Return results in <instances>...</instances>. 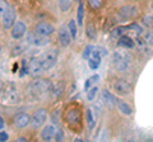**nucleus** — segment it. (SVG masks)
Listing matches in <instances>:
<instances>
[{"label": "nucleus", "mask_w": 153, "mask_h": 142, "mask_svg": "<svg viewBox=\"0 0 153 142\" xmlns=\"http://www.w3.org/2000/svg\"><path fill=\"white\" fill-rule=\"evenodd\" d=\"M52 91V85L49 80L45 79H37L28 86V93L32 98H44L49 93Z\"/></svg>", "instance_id": "obj_1"}, {"label": "nucleus", "mask_w": 153, "mask_h": 142, "mask_svg": "<svg viewBox=\"0 0 153 142\" xmlns=\"http://www.w3.org/2000/svg\"><path fill=\"white\" fill-rule=\"evenodd\" d=\"M1 100L5 104H18L21 102V95L17 90V88L13 84H7L5 88L3 85L1 89Z\"/></svg>", "instance_id": "obj_2"}, {"label": "nucleus", "mask_w": 153, "mask_h": 142, "mask_svg": "<svg viewBox=\"0 0 153 142\" xmlns=\"http://www.w3.org/2000/svg\"><path fill=\"white\" fill-rule=\"evenodd\" d=\"M57 57H59V52H57V50H55V48L47 50L46 52H44V53L40 56V61L42 64L44 70L49 71L54 67L57 62Z\"/></svg>", "instance_id": "obj_3"}, {"label": "nucleus", "mask_w": 153, "mask_h": 142, "mask_svg": "<svg viewBox=\"0 0 153 142\" xmlns=\"http://www.w3.org/2000/svg\"><path fill=\"white\" fill-rule=\"evenodd\" d=\"M46 119H47V111L44 109V108H40L31 117V127L33 130L41 128V127L45 126Z\"/></svg>", "instance_id": "obj_4"}, {"label": "nucleus", "mask_w": 153, "mask_h": 142, "mask_svg": "<svg viewBox=\"0 0 153 142\" xmlns=\"http://www.w3.org/2000/svg\"><path fill=\"white\" fill-rule=\"evenodd\" d=\"M27 43H30L32 46H36V47H44L47 46L50 43V40H49V36H42L37 32H31L28 33L27 36Z\"/></svg>", "instance_id": "obj_5"}, {"label": "nucleus", "mask_w": 153, "mask_h": 142, "mask_svg": "<svg viewBox=\"0 0 153 142\" xmlns=\"http://www.w3.org/2000/svg\"><path fill=\"white\" fill-rule=\"evenodd\" d=\"M17 19V13L13 7H9L4 13H1V22L4 29H12L13 26L16 24Z\"/></svg>", "instance_id": "obj_6"}, {"label": "nucleus", "mask_w": 153, "mask_h": 142, "mask_svg": "<svg viewBox=\"0 0 153 142\" xmlns=\"http://www.w3.org/2000/svg\"><path fill=\"white\" fill-rule=\"evenodd\" d=\"M114 89L120 95H129L133 91V85L124 79H117L114 84Z\"/></svg>", "instance_id": "obj_7"}, {"label": "nucleus", "mask_w": 153, "mask_h": 142, "mask_svg": "<svg viewBox=\"0 0 153 142\" xmlns=\"http://www.w3.org/2000/svg\"><path fill=\"white\" fill-rule=\"evenodd\" d=\"M13 124L17 127V128L19 130H23V128H26L27 126H30L31 124V117L30 114H27V113H18V114L14 116L13 118Z\"/></svg>", "instance_id": "obj_8"}, {"label": "nucleus", "mask_w": 153, "mask_h": 142, "mask_svg": "<svg viewBox=\"0 0 153 142\" xmlns=\"http://www.w3.org/2000/svg\"><path fill=\"white\" fill-rule=\"evenodd\" d=\"M57 37H59V42L63 47H68L70 45V42L73 41V37H71V33L69 31L68 27L61 26L57 31Z\"/></svg>", "instance_id": "obj_9"}, {"label": "nucleus", "mask_w": 153, "mask_h": 142, "mask_svg": "<svg viewBox=\"0 0 153 142\" xmlns=\"http://www.w3.org/2000/svg\"><path fill=\"white\" fill-rule=\"evenodd\" d=\"M112 65L117 71H125L128 69V61L120 52H114L112 53Z\"/></svg>", "instance_id": "obj_10"}, {"label": "nucleus", "mask_w": 153, "mask_h": 142, "mask_svg": "<svg viewBox=\"0 0 153 142\" xmlns=\"http://www.w3.org/2000/svg\"><path fill=\"white\" fill-rule=\"evenodd\" d=\"M26 33H27V26L23 22H16V24L10 29V36L13 40H21Z\"/></svg>", "instance_id": "obj_11"}, {"label": "nucleus", "mask_w": 153, "mask_h": 142, "mask_svg": "<svg viewBox=\"0 0 153 142\" xmlns=\"http://www.w3.org/2000/svg\"><path fill=\"white\" fill-rule=\"evenodd\" d=\"M35 32L42 36H51L55 32V27L49 22H40L35 26Z\"/></svg>", "instance_id": "obj_12"}, {"label": "nucleus", "mask_w": 153, "mask_h": 142, "mask_svg": "<svg viewBox=\"0 0 153 142\" xmlns=\"http://www.w3.org/2000/svg\"><path fill=\"white\" fill-rule=\"evenodd\" d=\"M28 69H30V74L32 76H38L44 72V67H42V64L40 61V57H33L30 60V64H28Z\"/></svg>", "instance_id": "obj_13"}, {"label": "nucleus", "mask_w": 153, "mask_h": 142, "mask_svg": "<svg viewBox=\"0 0 153 142\" xmlns=\"http://www.w3.org/2000/svg\"><path fill=\"white\" fill-rule=\"evenodd\" d=\"M101 61H102V56H101V52L98 50H93V52L91 53V56L88 57L87 62L91 70H97L101 65Z\"/></svg>", "instance_id": "obj_14"}, {"label": "nucleus", "mask_w": 153, "mask_h": 142, "mask_svg": "<svg viewBox=\"0 0 153 142\" xmlns=\"http://www.w3.org/2000/svg\"><path fill=\"white\" fill-rule=\"evenodd\" d=\"M55 135H56L55 127L50 126V124H46V126L42 127L40 137H41L42 141H52V140H55Z\"/></svg>", "instance_id": "obj_15"}, {"label": "nucleus", "mask_w": 153, "mask_h": 142, "mask_svg": "<svg viewBox=\"0 0 153 142\" xmlns=\"http://www.w3.org/2000/svg\"><path fill=\"white\" fill-rule=\"evenodd\" d=\"M101 97H102V102L105 103V105H106L107 108H114V107L117 105L116 98H115L108 90H106V89H105V90H102Z\"/></svg>", "instance_id": "obj_16"}, {"label": "nucleus", "mask_w": 153, "mask_h": 142, "mask_svg": "<svg viewBox=\"0 0 153 142\" xmlns=\"http://www.w3.org/2000/svg\"><path fill=\"white\" fill-rule=\"evenodd\" d=\"M117 109L120 111L121 114L124 116H131L133 114V108L129 105V104L126 102H124V100H119L117 99Z\"/></svg>", "instance_id": "obj_17"}, {"label": "nucleus", "mask_w": 153, "mask_h": 142, "mask_svg": "<svg viewBox=\"0 0 153 142\" xmlns=\"http://www.w3.org/2000/svg\"><path fill=\"white\" fill-rule=\"evenodd\" d=\"M119 13H120V15L124 19H129V18H133L137 14V9L134 7L128 5V7H123L120 10H119Z\"/></svg>", "instance_id": "obj_18"}, {"label": "nucleus", "mask_w": 153, "mask_h": 142, "mask_svg": "<svg viewBox=\"0 0 153 142\" xmlns=\"http://www.w3.org/2000/svg\"><path fill=\"white\" fill-rule=\"evenodd\" d=\"M117 46L124 47V48H133L134 47V41L130 38V37L124 34L117 40Z\"/></svg>", "instance_id": "obj_19"}, {"label": "nucleus", "mask_w": 153, "mask_h": 142, "mask_svg": "<svg viewBox=\"0 0 153 142\" xmlns=\"http://www.w3.org/2000/svg\"><path fill=\"white\" fill-rule=\"evenodd\" d=\"M129 29V26L128 27H116V28H114V29L111 31V33H110V36H111V38L112 40H119L121 36L125 34V32Z\"/></svg>", "instance_id": "obj_20"}, {"label": "nucleus", "mask_w": 153, "mask_h": 142, "mask_svg": "<svg viewBox=\"0 0 153 142\" xmlns=\"http://www.w3.org/2000/svg\"><path fill=\"white\" fill-rule=\"evenodd\" d=\"M83 19H84V3L79 1L78 9H76V23H78V26H83Z\"/></svg>", "instance_id": "obj_21"}, {"label": "nucleus", "mask_w": 153, "mask_h": 142, "mask_svg": "<svg viewBox=\"0 0 153 142\" xmlns=\"http://www.w3.org/2000/svg\"><path fill=\"white\" fill-rule=\"evenodd\" d=\"M85 36L89 40H96V37H97V31H96V28L92 23H88L87 27H85Z\"/></svg>", "instance_id": "obj_22"}, {"label": "nucleus", "mask_w": 153, "mask_h": 142, "mask_svg": "<svg viewBox=\"0 0 153 142\" xmlns=\"http://www.w3.org/2000/svg\"><path fill=\"white\" fill-rule=\"evenodd\" d=\"M87 124H88L89 131H93V130H94L96 119H94V117H93L92 109H87Z\"/></svg>", "instance_id": "obj_23"}, {"label": "nucleus", "mask_w": 153, "mask_h": 142, "mask_svg": "<svg viewBox=\"0 0 153 142\" xmlns=\"http://www.w3.org/2000/svg\"><path fill=\"white\" fill-rule=\"evenodd\" d=\"M57 5H59V9L63 13H66L70 9L71 5V0H57Z\"/></svg>", "instance_id": "obj_24"}, {"label": "nucleus", "mask_w": 153, "mask_h": 142, "mask_svg": "<svg viewBox=\"0 0 153 142\" xmlns=\"http://www.w3.org/2000/svg\"><path fill=\"white\" fill-rule=\"evenodd\" d=\"M85 93H87V100H88V102H92V100H94L96 95H97L98 88H97V86H92V88H89Z\"/></svg>", "instance_id": "obj_25"}, {"label": "nucleus", "mask_w": 153, "mask_h": 142, "mask_svg": "<svg viewBox=\"0 0 153 142\" xmlns=\"http://www.w3.org/2000/svg\"><path fill=\"white\" fill-rule=\"evenodd\" d=\"M88 4L92 9L98 10V9H101V7L103 5V0H88Z\"/></svg>", "instance_id": "obj_26"}, {"label": "nucleus", "mask_w": 153, "mask_h": 142, "mask_svg": "<svg viewBox=\"0 0 153 142\" xmlns=\"http://www.w3.org/2000/svg\"><path fill=\"white\" fill-rule=\"evenodd\" d=\"M68 28H69V31L71 33V37H73V40L76 38V23L74 19H71L69 23H68Z\"/></svg>", "instance_id": "obj_27"}, {"label": "nucleus", "mask_w": 153, "mask_h": 142, "mask_svg": "<svg viewBox=\"0 0 153 142\" xmlns=\"http://www.w3.org/2000/svg\"><path fill=\"white\" fill-rule=\"evenodd\" d=\"M96 80H98V75H93V76H91V78H88L87 80H85V83H84V90L85 91H87L88 89L91 88L92 83H94Z\"/></svg>", "instance_id": "obj_28"}, {"label": "nucleus", "mask_w": 153, "mask_h": 142, "mask_svg": "<svg viewBox=\"0 0 153 142\" xmlns=\"http://www.w3.org/2000/svg\"><path fill=\"white\" fill-rule=\"evenodd\" d=\"M92 52H93V46H92V45L85 46V48H84V51H83V59H84L85 61H87Z\"/></svg>", "instance_id": "obj_29"}, {"label": "nucleus", "mask_w": 153, "mask_h": 142, "mask_svg": "<svg viewBox=\"0 0 153 142\" xmlns=\"http://www.w3.org/2000/svg\"><path fill=\"white\" fill-rule=\"evenodd\" d=\"M144 41H146V43L148 46H152L153 47V31H149L144 36Z\"/></svg>", "instance_id": "obj_30"}, {"label": "nucleus", "mask_w": 153, "mask_h": 142, "mask_svg": "<svg viewBox=\"0 0 153 142\" xmlns=\"http://www.w3.org/2000/svg\"><path fill=\"white\" fill-rule=\"evenodd\" d=\"M23 48H25V46H21V45L16 46L13 48V51H12V56H19L21 53H23V52H25V50H23Z\"/></svg>", "instance_id": "obj_31"}, {"label": "nucleus", "mask_w": 153, "mask_h": 142, "mask_svg": "<svg viewBox=\"0 0 153 142\" xmlns=\"http://www.w3.org/2000/svg\"><path fill=\"white\" fill-rule=\"evenodd\" d=\"M143 23L147 27H153V15H146L143 18Z\"/></svg>", "instance_id": "obj_32"}, {"label": "nucleus", "mask_w": 153, "mask_h": 142, "mask_svg": "<svg viewBox=\"0 0 153 142\" xmlns=\"http://www.w3.org/2000/svg\"><path fill=\"white\" fill-rule=\"evenodd\" d=\"M8 138H9V136H8V133L5 131H1L0 132V141L1 142H5V141H8Z\"/></svg>", "instance_id": "obj_33"}, {"label": "nucleus", "mask_w": 153, "mask_h": 142, "mask_svg": "<svg viewBox=\"0 0 153 142\" xmlns=\"http://www.w3.org/2000/svg\"><path fill=\"white\" fill-rule=\"evenodd\" d=\"M55 140H56V141H61V140H63V133H61V131H56Z\"/></svg>", "instance_id": "obj_34"}, {"label": "nucleus", "mask_w": 153, "mask_h": 142, "mask_svg": "<svg viewBox=\"0 0 153 142\" xmlns=\"http://www.w3.org/2000/svg\"><path fill=\"white\" fill-rule=\"evenodd\" d=\"M0 126H1V130H4V119L0 118Z\"/></svg>", "instance_id": "obj_35"}, {"label": "nucleus", "mask_w": 153, "mask_h": 142, "mask_svg": "<svg viewBox=\"0 0 153 142\" xmlns=\"http://www.w3.org/2000/svg\"><path fill=\"white\" fill-rule=\"evenodd\" d=\"M17 141H19V142H22V141H27V138H23V137H21V138H18Z\"/></svg>", "instance_id": "obj_36"}, {"label": "nucleus", "mask_w": 153, "mask_h": 142, "mask_svg": "<svg viewBox=\"0 0 153 142\" xmlns=\"http://www.w3.org/2000/svg\"><path fill=\"white\" fill-rule=\"evenodd\" d=\"M151 9H152V10H153V1H152V4H151Z\"/></svg>", "instance_id": "obj_37"}, {"label": "nucleus", "mask_w": 153, "mask_h": 142, "mask_svg": "<svg viewBox=\"0 0 153 142\" xmlns=\"http://www.w3.org/2000/svg\"><path fill=\"white\" fill-rule=\"evenodd\" d=\"M133 1H140V0H133Z\"/></svg>", "instance_id": "obj_38"}, {"label": "nucleus", "mask_w": 153, "mask_h": 142, "mask_svg": "<svg viewBox=\"0 0 153 142\" xmlns=\"http://www.w3.org/2000/svg\"><path fill=\"white\" fill-rule=\"evenodd\" d=\"M73 1H80V0H73Z\"/></svg>", "instance_id": "obj_39"}]
</instances>
